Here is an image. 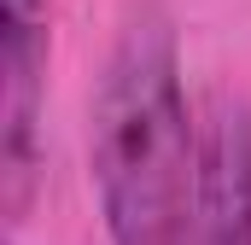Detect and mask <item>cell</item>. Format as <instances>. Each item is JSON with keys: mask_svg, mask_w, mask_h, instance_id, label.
Returning <instances> with one entry per match:
<instances>
[{"mask_svg": "<svg viewBox=\"0 0 251 245\" xmlns=\"http://www.w3.org/2000/svg\"><path fill=\"white\" fill-rule=\"evenodd\" d=\"M199 175V111L181 41L158 6H134L88 105V181L105 245H176Z\"/></svg>", "mask_w": 251, "mask_h": 245, "instance_id": "cell-1", "label": "cell"}, {"mask_svg": "<svg viewBox=\"0 0 251 245\" xmlns=\"http://www.w3.org/2000/svg\"><path fill=\"white\" fill-rule=\"evenodd\" d=\"M53 59V0H0V193L24 222L41 181V117Z\"/></svg>", "mask_w": 251, "mask_h": 245, "instance_id": "cell-2", "label": "cell"}, {"mask_svg": "<svg viewBox=\"0 0 251 245\" xmlns=\"http://www.w3.org/2000/svg\"><path fill=\"white\" fill-rule=\"evenodd\" d=\"M176 245H251V99L228 88L199 111V175Z\"/></svg>", "mask_w": 251, "mask_h": 245, "instance_id": "cell-3", "label": "cell"}]
</instances>
